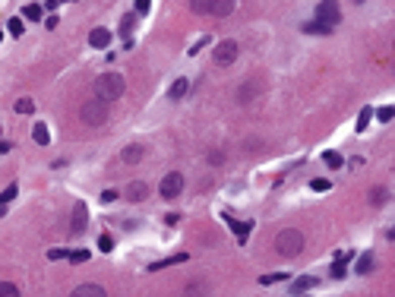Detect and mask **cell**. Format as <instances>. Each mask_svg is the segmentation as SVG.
I'll return each mask as SVG.
<instances>
[{
    "instance_id": "38",
    "label": "cell",
    "mask_w": 395,
    "mask_h": 297,
    "mask_svg": "<svg viewBox=\"0 0 395 297\" xmlns=\"http://www.w3.org/2000/svg\"><path fill=\"white\" fill-rule=\"evenodd\" d=\"M67 256V250H61V247H54V250H47V259H51V263H54V259H64Z\"/></svg>"
},
{
    "instance_id": "9",
    "label": "cell",
    "mask_w": 395,
    "mask_h": 297,
    "mask_svg": "<svg viewBox=\"0 0 395 297\" xmlns=\"http://www.w3.org/2000/svg\"><path fill=\"white\" fill-rule=\"evenodd\" d=\"M224 221H228V224H231V231L237 234V244H247L250 231H253V221H237V218H231V215H224Z\"/></svg>"
},
{
    "instance_id": "5",
    "label": "cell",
    "mask_w": 395,
    "mask_h": 297,
    "mask_svg": "<svg viewBox=\"0 0 395 297\" xmlns=\"http://www.w3.org/2000/svg\"><path fill=\"white\" fill-rule=\"evenodd\" d=\"M181 190H184V177L177 174V171H174V174H167L164 181L158 184V193H161L164 199H177V196H181Z\"/></svg>"
},
{
    "instance_id": "2",
    "label": "cell",
    "mask_w": 395,
    "mask_h": 297,
    "mask_svg": "<svg viewBox=\"0 0 395 297\" xmlns=\"http://www.w3.org/2000/svg\"><path fill=\"white\" fill-rule=\"evenodd\" d=\"M275 250H278L281 256H301V250H304V234L297 231V228L278 231V237H275Z\"/></svg>"
},
{
    "instance_id": "23",
    "label": "cell",
    "mask_w": 395,
    "mask_h": 297,
    "mask_svg": "<svg viewBox=\"0 0 395 297\" xmlns=\"http://www.w3.org/2000/svg\"><path fill=\"white\" fill-rule=\"evenodd\" d=\"M322 161H326L332 171H335V168H342V164H345V158L338 155V152H322Z\"/></svg>"
},
{
    "instance_id": "22",
    "label": "cell",
    "mask_w": 395,
    "mask_h": 297,
    "mask_svg": "<svg viewBox=\"0 0 395 297\" xmlns=\"http://www.w3.org/2000/svg\"><path fill=\"white\" fill-rule=\"evenodd\" d=\"M22 19L38 22V19H41V7H38V4H26V10H22Z\"/></svg>"
},
{
    "instance_id": "10",
    "label": "cell",
    "mask_w": 395,
    "mask_h": 297,
    "mask_svg": "<svg viewBox=\"0 0 395 297\" xmlns=\"http://www.w3.org/2000/svg\"><path fill=\"white\" fill-rule=\"evenodd\" d=\"M149 196V184H142V181H133L127 187V199L130 203H142V199Z\"/></svg>"
},
{
    "instance_id": "31",
    "label": "cell",
    "mask_w": 395,
    "mask_h": 297,
    "mask_svg": "<svg viewBox=\"0 0 395 297\" xmlns=\"http://www.w3.org/2000/svg\"><path fill=\"white\" fill-rule=\"evenodd\" d=\"M7 32L13 35V38H19V35L26 32V29H22V19H10V22H7Z\"/></svg>"
},
{
    "instance_id": "21",
    "label": "cell",
    "mask_w": 395,
    "mask_h": 297,
    "mask_svg": "<svg viewBox=\"0 0 395 297\" xmlns=\"http://www.w3.org/2000/svg\"><path fill=\"white\" fill-rule=\"evenodd\" d=\"M133 26H136V16H124L121 19V35H124V41H133V35H130V32H133Z\"/></svg>"
},
{
    "instance_id": "20",
    "label": "cell",
    "mask_w": 395,
    "mask_h": 297,
    "mask_svg": "<svg viewBox=\"0 0 395 297\" xmlns=\"http://www.w3.org/2000/svg\"><path fill=\"white\" fill-rule=\"evenodd\" d=\"M370 203H373V206L389 203V190L386 187H373V190H370Z\"/></svg>"
},
{
    "instance_id": "33",
    "label": "cell",
    "mask_w": 395,
    "mask_h": 297,
    "mask_svg": "<svg viewBox=\"0 0 395 297\" xmlns=\"http://www.w3.org/2000/svg\"><path fill=\"white\" fill-rule=\"evenodd\" d=\"M16 294H19V288H16L13 281H4V284H0V297H16Z\"/></svg>"
},
{
    "instance_id": "16",
    "label": "cell",
    "mask_w": 395,
    "mask_h": 297,
    "mask_svg": "<svg viewBox=\"0 0 395 297\" xmlns=\"http://www.w3.org/2000/svg\"><path fill=\"white\" fill-rule=\"evenodd\" d=\"M304 32H310V35H329L332 26H326V22H319V19H310V22H304Z\"/></svg>"
},
{
    "instance_id": "39",
    "label": "cell",
    "mask_w": 395,
    "mask_h": 297,
    "mask_svg": "<svg viewBox=\"0 0 395 297\" xmlns=\"http://www.w3.org/2000/svg\"><path fill=\"white\" fill-rule=\"evenodd\" d=\"M149 7H152V0H136V13H149Z\"/></svg>"
},
{
    "instance_id": "17",
    "label": "cell",
    "mask_w": 395,
    "mask_h": 297,
    "mask_svg": "<svg viewBox=\"0 0 395 297\" xmlns=\"http://www.w3.org/2000/svg\"><path fill=\"white\" fill-rule=\"evenodd\" d=\"M73 294L76 297H104V288H98V284H79Z\"/></svg>"
},
{
    "instance_id": "42",
    "label": "cell",
    "mask_w": 395,
    "mask_h": 297,
    "mask_svg": "<svg viewBox=\"0 0 395 297\" xmlns=\"http://www.w3.org/2000/svg\"><path fill=\"white\" fill-rule=\"evenodd\" d=\"M0 196H4V199H7V203H10V199H13V196H16V187H7V193H0Z\"/></svg>"
},
{
    "instance_id": "34",
    "label": "cell",
    "mask_w": 395,
    "mask_h": 297,
    "mask_svg": "<svg viewBox=\"0 0 395 297\" xmlns=\"http://www.w3.org/2000/svg\"><path fill=\"white\" fill-rule=\"evenodd\" d=\"M206 44H209V35H202L199 41H193V47H190L187 54H190V57H196V54H199V51H202V47H206Z\"/></svg>"
},
{
    "instance_id": "46",
    "label": "cell",
    "mask_w": 395,
    "mask_h": 297,
    "mask_svg": "<svg viewBox=\"0 0 395 297\" xmlns=\"http://www.w3.org/2000/svg\"><path fill=\"white\" fill-rule=\"evenodd\" d=\"M357 4H364V0H357Z\"/></svg>"
},
{
    "instance_id": "44",
    "label": "cell",
    "mask_w": 395,
    "mask_h": 297,
    "mask_svg": "<svg viewBox=\"0 0 395 297\" xmlns=\"http://www.w3.org/2000/svg\"><path fill=\"white\" fill-rule=\"evenodd\" d=\"M7 152H10V142H4V139H0V155H7Z\"/></svg>"
},
{
    "instance_id": "29",
    "label": "cell",
    "mask_w": 395,
    "mask_h": 297,
    "mask_svg": "<svg viewBox=\"0 0 395 297\" xmlns=\"http://www.w3.org/2000/svg\"><path fill=\"white\" fill-rule=\"evenodd\" d=\"M310 187H313L316 193H326V190L332 187V181H326V177H313V181H310Z\"/></svg>"
},
{
    "instance_id": "12",
    "label": "cell",
    "mask_w": 395,
    "mask_h": 297,
    "mask_svg": "<svg viewBox=\"0 0 395 297\" xmlns=\"http://www.w3.org/2000/svg\"><path fill=\"white\" fill-rule=\"evenodd\" d=\"M89 44L92 47H107V44H111V32H107V29H92L89 32Z\"/></svg>"
},
{
    "instance_id": "8",
    "label": "cell",
    "mask_w": 395,
    "mask_h": 297,
    "mask_svg": "<svg viewBox=\"0 0 395 297\" xmlns=\"http://www.w3.org/2000/svg\"><path fill=\"white\" fill-rule=\"evenodd\" d=\"M259 92H262V86H259V82H256V79H247L244 86L237 89V95H234V98H237V104H250V101H253Z\"/></svg>"
},
{
    "instance_id": "1",
    "label": "cell",
    "mask_w": 395,
    "mask_h": 297,
    "mask_svg": "<svg viewBox=\"0 0 395 297\" xmlns=\"http://www.w3.org/2000/svg\"><path fill=\"white\" fill-rule=\"evenodd\" d=\"M124 92H127V79L121 73H101L95 79V95H98L101 101H117Z\"/></svg>"
},
{
    "instance_id": "24",
    "label": "cell",
    "mask_w": 395,
    "mask_h": 297,
    "mask_svg": "<svg viewBox=\"0 0 395 297\" xmlns=\"http://www.w3.org/2000/svg\"><path fill=\"white\" fill-rule=\"evenodd\" d=\"M373 263H376V259H373V253H361V259H357V272L364 275V272H370V269H373Z\"/></svg>"
},
{
    "instance_id": "14",
    "label": "cell",
    "mask_w": 395,
    "mask_h": 297,
    "mask_svg": "<svg viewBox=\"0 0 395 297\" xmlns=\"http://www.w3.org/2000/svg\"><path fill=\"white\" fill-rule=\"evenodd\" d=\"M187 259H190L187 253H174V256H167V259H158V263H152L149 269H152V272H158V269H167V266H177V263H187Z\"/></svg>"
},
{
    "instance_id": "40",
    "label": "cell",
    "mask_w": 395,
    "mask_h": 297,
    "mask_svg": "<svg viewBox=\"0 0 395 297\" xmlns=\"http://www.w3.org/2000/svg\"><path fill=\"white\" fill-rule=\"evenodd\" d=\"M114 199H117L114 190H104V193H101V203H114Z\"/></svg>"
},
{
    "instance_id": "43",
    "label": "cell",
    "mask_w": 395,
    "mask_h": 297,
    "mask_svg": "<svg viewBox=\"0 0 395 297\" xmlns=\"http://www.w3.org/2000/svg\"><path fill=\"white\" fill-rule=\"evenodd\" d=\"M4 215H7V199L0 196V218H4Z\"/></svg>"
},
{
    "instance_id": "28",
    "label": "cell",
    "mask_w": 395,
    "mask_h": 297,
    "mask_svg": "<svg viewBox=\"0 0 395 297\" xmlns=\"http://www.w3.org/2000/svg\"><path fill=\"white\" fill-rule=\"evenodd\" d=\"M98 250H101V253H111V250H114V237H111V234H101V237H98Z\"/></svg>"
},
{
    "instance_id": "41",
    "label": "cell",
    "mask_w": 395,
    "mask_h": 297,
    "mask_svg": "<svg viewBox=\"0 0 395 297\" xmlns=\"http://www.w3.org/2000/svg\"><path fill=\"white\" fill-rule=\"evenodd\" d=\"M354 253H338V256H335V263H342V266H348V259H351Z\"/></svg>"
},
{
    "instance_id": "45",
    "label": "cell",
    "mask_w": 395,
    "mask_h": 297,
    "mask_svg": "<svg viewBox=\"0 0 395 297\" xmlns=\"http://www.w3.org/2000/svg\"><path fill=\"white\" fill-rule=\"evenodd\" d=\"M0 38H4V32H0Z\"/></svg>"
},
{
    "instance_id": "35",
    "label": "cell",
    "mask_w": 395,
    "mask_h": 297,
    "mask_svg": "<svg viewBox=\"0 0 395 297\" xmlns=\"http://www.w3.org/2000/svg\"><path fill=\"white\" fill-rule=\"evenodd\" d=\"M190 10L193 13H209V0H190Z\"/></svg>"
},
{
    "instance_id": "18",
    "label": "cell",
    "mask_w": 395,
    "mask_h": 297,
    "mask_svg": "<svg viewBox=\"0 0 395 297\" xmlns=\"http://www.w3.org/2000/svg\"><path fill=\"white\" fill-rule=\"evenodd\" d=\"M121 158H124V164H136V161L142 158V146H127V149L121 152Z\"/></svg>"
},
{
    "instance_id": "36",
    "label": "cell",
    "mask_w": 395,
    "mask_h": 297,
    "mask_svg": "<svg viewBox=\"0 0 395 297\" xmlns=\"http://www.w3.org/2000/svg\"><path fill=\"white\" fill-rule=\"evenodd\" d=\"M392 114H395V111L389 108V104H386V108H379V111H376V117H379L382 124H389V121H392Z\"/></svg>"
},
{
    "instance_id": "11",
    "label": "cell",
    "mask_w": 395,
    "mask_h": 297,
    "mask_svg": "<svg viewBox=\"0 0 395 297\" xmlns=\"http://www.w3.org/2000/svg\"><path fill=\"white\" fill-rule=\"evenodd\" d=\"M209 13L212 16H231L234 13V0H209Z\"/></svg>"
},
{
    "instance_id": "6",
    "label": "cell",
    "mask_w": 395,
    "mask_h": 297,
    "mask_svg": "<svg viewBox=\"0 0 395 297\" xmlns=\"http://www.w3.org/2000/svg\"><path fill=\"white\" fill-rule=\"evenodd\" d=\"M237 61V41H221L218 47H215V64L218 67H228V64H234Z\"/></svg>"
},
{
    "instance_id": "3",
    "label": "cell",
    "mask_w": 395,
    "mask_h": 297,
    "mask_svg": "<svg viewBox=\"0 0 395 297\" xmlns=\"http://www.w3.org/2000/svg\"><path fill=\"white\" fill-rule=\"evenodd\" d=\"M79 121L86 124V127H104V121H107V101H101V98L86 101L79 108Z\"/></svg>"
},
{
    "instance_id": "4",
    "label": "cell",
    "mask_w": 395,
    "mask_h": 297,
    "mask_svg": "<svg viewBox=\"0 0 395 297\" xmlns=\"http://www.w3.org/2000/svg\"><path fill=\"white\" fill-rule=\"evenodd\" d=\"M316 19L335 29V26L342 22V10H338V4H335V0H319V4H316Z\"/></svg>"
},
{
    "instance_id": "27",
    "label": "cell",
    "mask_w": 395,
    "mask_h": 297,
    "mask_svg": "<svg viewBox=\"0 0 395 297\" xmlns=\"http://www.w3.org/2000/svg\"><path fill=\"white\" fill-rule=\"evenodd\" d=\"M35 111V101L32 98H19L16 101V114H32Z\"/></svg>"
},
{
    "instance_id": "7",
    "label": "cell",
    "mask_w": 395,
    "mask_h": 297,
    "mask_svg": "<svg viewBox=\"0 0 395 297\" xmlns=\"http://www.w3.org/2000/svg\"><path fill=\"white\" fill-rule=\"evenodd\" d=\"M86 224H89V209H86V203H76L73 206V218H70V231L82 234V231H86Z\"/></svg>"
},
{
    "instance_id": "19",
    "label": "cell",
    "mask_w": 395,
    "mask_h": 297,
    "mask_svg": "<svg viewBox=\"0 0 395 297\" xmlns=\"http://www.w3.org/2000/svg\"><path fill=\"white\" fill-rule=\"evenodd\" d=\"M32 139L38 142V146H47V142H51V133H47L44 124H35V127H32Z\"/></svg>"
},
{
    "instance_id": "15",
    "label": "cell",
    "mask_w": 395,
    "mask_h": 297,
    "mask_svg": "<svg viewBox=\"0 0 395 297\" xmlns=\"http://www.w3.org/2000/svg\"><path fill=\"white\" fill-rule=\"evenodd\" d=\"M316 278L313 275H301V278H297L294 284H291V294H301V291H310V288H316Z\"/></svg>"
},
{
    "instance_id": "26",
    "label": "cell",
    "mask_w": 395,
    "mask_h": 297,
    "mask_svg": "<svg viewBox=\"0 0 395 297\" xmlns=\"http://www.w3.org/2000/svg\"><path fill=\"white\" fill-rule=\"evenodd\" d=\"M275 281H288V272H275V275H262V278H259V284H266V288H269V284H275Z\"/></svg>"
},
{
    "instance_id": "37",
    "label": "cell",
    "mask_w": 395,
    "mask_h": 297,
    "mask_svg": "<svg viewBox=\"0 0 395 297\" xmlns=\"http://www.w3.org/2000/svg\"><path fill=\"white\" fill-rule=\"evenodd\" d=\"M329 272H332V278H345V275H348L342 263H332V269H329Z\"/></svg>"
},
{
    "instance_id": "13",
    "label": "cell",
    "mask_w": 395,
    "mask_h": 297,
    "mask_svg": "<svg viewBox=\"0 0 395 297\" xmlns=\"http://www.w3.org/2000/svg\"><path fill=\"white\" fill-rule=\"evenodd\" d=\"M187 89H190V79H174V86L171 89H167V98H171V101H181L184 98V95H187Z\"/></svg>"
},
{
    "instance_id": "25",
    "label": "cell",
    "mask_w": 395,
    "mask_h": 297,
    "mask_svg": "<svg viewBox=\"0 0 395 297\" xmlns=\"http://www.w3.org/2000/svg\"><path fill=\"white\" fill-rule=\"evenodd\" d=\"M187 297H193V294H209V284H202V281H193V284H187L184 288Z\"/></svg>"
},
{
    "instance_id": "30",
    "label": "cell",
    "mask_w": 395,
    "mask_h": 297,
    "mask_svg": "<svg viewBox=\"0 0 395 297\" xmlns=\"http://www.w3.org/2000/svg\"><path fill=\"white\" fill-rule=\"evenodd\" d=\"M370 117H373V108H364V111H361V117H357V133H361V130H367Z\"/></svg>"
},
{
    "instance_id": "32",
    "label": "cell",
    "mask_w": 395,
    "mask_h": 297,
    "mask_svg": "<svg viewBox=\"0 0 395 297\" xmlns=\"http://www.w3.org/2000/svg\"><path fill=\"white\" fill-rule=\"evenodd\" d=\"M89 256H92L89 250H73V253H67V259H70V263H76V266H79V263H86Z\"/></svg>"
}]
</instances>
